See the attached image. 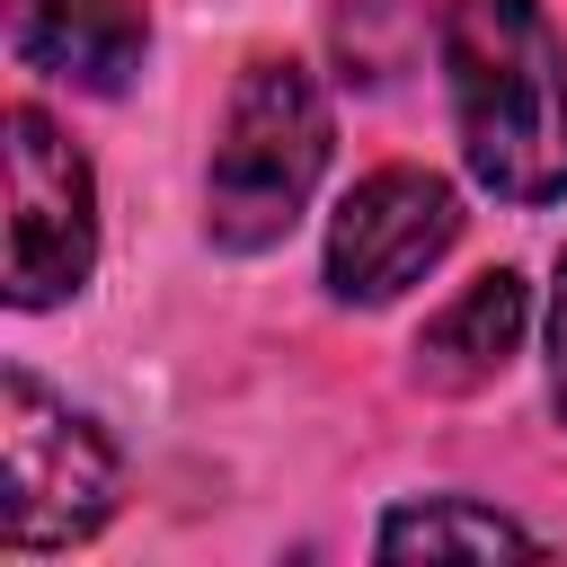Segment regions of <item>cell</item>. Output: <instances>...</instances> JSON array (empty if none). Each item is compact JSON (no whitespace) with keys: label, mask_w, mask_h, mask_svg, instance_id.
Segmentation results:
<instances>
[{"label":"cell","mask_w":567,"mask_h":567,"mask_svg":"<svg viewBox=\"0 0 567 567\" xmlns=\"http://www.w3.org/2000/svg\"><path fill=\"white\" fill-rule=\"evenodd\" d=\"M461 230V204L434 168H372L337 221H328V284L337 301H390L408 292Z\"/></svg>","instance_id":"obj_5"},{"label":"cell","mask_w":567,"mask_h":567,"mask_svg":"<svg viewBox=\"0 0 567 567\" xmlns=\"http://www.w3.org/2000/svg\"><path fill=\"white\" fill-rule=\"evenodd\" d=\"M514 346H523V275H478L461 301H443L434 319H425V337H416V372H425V390H478V381H496L505 363H514Z\"/></svg>","instance_id":"obj_7"},{"label":"cell","mask_w":567,"mask_h":567,"mask_svg":"<svg viewBox=\"0 0 567 567\" xmlns=\"http://www.w3.org/2000/svg\"><path fill=\"white\" fill-rule=\"evenodd\" d=\"M142 35L151 27L133 0H18V53L71 89H124L142 62Z\"/></svg>","instance_id":"obj_6"},{"label":"cell","mask_w":567,"mask_h":567,"mask_svg":"<svg viewBox=\"0 0 567 567\" xmlns=\"http://www.w3.org/2000/svg\"><path fill=\"white\" fill-rule=\"evenodd\" d=\"M89 257H97L89 159L35 106H9V301L44 310V301L80 292Z\"/></svg>","instance_id":"obj_4"},{"label":"cell","mask_w":567,"mask_h":567,"mask_svg":"<svg viewBox=\"0 0 567 567\" xmlns=\"http://www.w3.org/2000/svg\"><path fill=\"white\" fill-rule=\"evenodd\" d=\"M328 168V97L301 62H248L213 142L204 221L221 248H275Z\"/></svg>","instance_id":"obj_2"},{"label":"cell","mask_w":567,"mask_h":567,"mask_svg":"<svg viewBox=\"0 0 567 567\" xmlns=\"http://www.w3.org/2000/svg\"><path fill=\"white\" fill-rule=\"evenodd\" d=\"M452 115L478 186L505 204L567 195V44L540 0H452L443 18Z\"/></svg>","instance_id":"obj_1"},{"label":"cell","mask_w":567,"mask_h":567,"mask_svg":"<svg viewBox=\"0 0 567 567\" xmlns=\"http://www.w3.org/2000/svg\"><path fill=\"white\" fill-rule=\"evenodd\" d=\"M549 381H558V408H567V266H558V301H549Z\"/></svg>","instance_id":"obj_9"},{"label":"cell","mask_w":567,"mask_h":567,"mask_svg":"<svg viewBox=\"0 0 567 567\" xmlns=\"http://www.w3.org/2000/svg\"><path fill=\"white\" fill-rule=\"evenodd\" d=\"M496 549L532 558L540 540L523 523H505L496 505H470V496H425V505H399L381 523V558H496Z\"/></svg>","instance_id":"obj_8"},{"label":"cell","mask_w":567,"mask_h":567,"mask_svg":"<svg viewBox=\"0 0 567 567\" xmlns=\"http://www.w3.org/2000/svg\"><path fill=\"white\" fill-rule=\"evenodd\" d=\"M0 452H9V549H71L115 514L106 434L62 399H44L35 372L0 381Z\"/></svg>","instance_id":"obj_3"}]
</instances>
